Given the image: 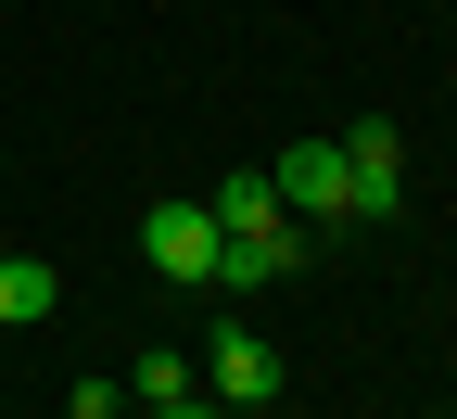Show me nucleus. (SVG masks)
<instances>
[{"instance_id": "f257e3e1", "label": "nucleus", "mask_w": 457, "mask_h": 419, "mask_svg": "<svg viewBox=\"0 0 457 419\" xmlns=\"http://www.w3.org/2000/svg\"><path fill=\"white\" fill-rule=\"evenodd\" d=\"M191 369H204V394H216L228 419H254V406H279V343H267L254 318H216Z\"/></svg>"}, {"instance_id": "f03ea898", "label": "nucleus", "mask_w": 457, "mask_h": 419, "mask_svg": "<svg viewBox=\"0 0 457 419\" xmlns=\"http://www.w3.org/2000/svg\"><path fill=\"white\" fill-rule=\"evenodd\" d=\"M394 204H407V153H394V128L369 114V128H343V216L394 229Z\"/></svg>"}, {"instance_id": "7ed1b4c3", "label": "nucleus", "mask_w": 457, "mask_h": 419, "mask_svg": "<svg viewBox=\"0 0 457 419\" xmlns=\"http://www.w3.org/2000/svg\"><path fill=\"white\" fill-rule=\"evenodd\" d=\"M140 255H153L165 280H204V292H216V216H204V204H153V216H140Z\"/></svg>"}, {"instance_id": "20e7f679", "label": "nucleus", "mask_w": 457, "mask_h": 419, "mask_svg": "<svg viewBox=\"0 0 457 419\" xmlns=\"http://www.w3.org/2000/svg\"><path fill=\"white\" fill-rule=\"evenodd\" d=\"M204 216H216V242H254V229H293V216H279V178H267V165L216 178V191H204Z\"/></svg>"}, {"instance_id": "39448f33", "label": "nucleus", "mask_w": 457, "mask_h": 419, "mask_svg": "<svg viewBox=\"0 0 457 419\" xmlns=\"http://www.w3.org/2000/svg\"><path fill=\"white\" fill-rule=\"evenodd\" d=\"M279 204L343 216V140H293V153H279Z\"/></svg>"}, {"instance_id": "423d86ee", "label": "nucleus", "mask_w": 457, "mask_h": 419, "mask_svg": "<svg viewBox=\"0 0 457 419\" xmlns=\"http://www.w3.org/2000/svg\"><path fill=\"white\" fill-rule=\"evenodd\" d=\"M293 229H254V242H216V292H267V280H293Z\"/></svg>"}, {"instance_id": "0eeeda50", "label": "nucleus", "mask_w": 457, "mask_h": 419, "mask_svg": "<svg viewBox=\"0 0 457 419\" xmlns=\"http://www.w3.org/2000/svg\"><path fill=\"white\" fill-rule=\"evenodd\" d=\"M51 306H64V280H51V255H0V331H38Z\"/></svg>"}, {"instance_id": "6e6552de", "label": "nucleus", "mask_w": 457, "mask_h": 419, "mask_svg": "<svg viewBox=\"0 0 457 419\" xmlns=\"http://www.w3.org/2000/svg\"><path fill=\"white\" fill-rule=\"evenodd\" d=\"M165 394H204V369H191L179 343H153L140 369H128V406H165Z\"/></svg>"}, {"instance_id": "1a4fd4ad", "label": "nucleus", "mask_w": 457, "mask_h": 419, "mask_svg": "<svg viewBox=\"0 0 457 419\" xmlns=\"http://www.w3.org/2000/svg\"><path fill=\"white\" fill-rule=\"evenodd\" d=\"M64 406H77V419H140V406H128V381H77Z\"/></svg>"}, {"instance_id": "9d476101", "label": "nucleus", "mask_w": 457, "mask_h": 419, "mask_svg": "<svg viewBox=\"0 0 457 419\" xmlns=\"http://www.w3.org/2000/svg\"><path fill=\"white\" fill-rule=\"evenodd\" d=\"M140 419H228V406H204V394H165V406H140Z\"/></svg>"}, {"instance_id": "9b49d317", "label": "nucleus", "mask_w": 457, "mask_h": 419, "mask_svg": "<svg viewBox=\"0 0 457 419\" xmlns=\"http://www.w3.org/2000/svg\"><path fill=\"white\" fill-rule=\"evenodd\" d=\"M432 419H457V406H432Z\"/></svg>"}]
</instances>
